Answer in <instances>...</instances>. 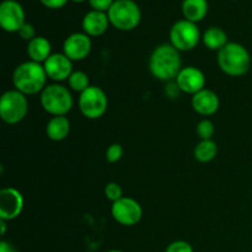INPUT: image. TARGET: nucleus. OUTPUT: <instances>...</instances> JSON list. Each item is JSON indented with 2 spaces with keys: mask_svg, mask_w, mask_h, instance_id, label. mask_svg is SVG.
I'll list each match as a JSON object with an SVG mask.
<instances>
[{
  "mask_svg": "<svg viewBox=\"0 0 252 252\" xmlns=\"http://www.w3.org/2000/svg\"><path fill=\"white\" fill-rule=\"evenodd\" d=\"M39 1H41V4L43 5V6L48 7V9L57 10L65 6L66 2H68L69 0H39Z\"/></svg>",
  "mask_w": 252,
  "mask_h": 252,
  "instance_id": "obj_29",
  "label": "nucleus"
},
{
  "mask_svg": "<svg viewBox=\"0 0 252 252\" xmlns=\"http://www.w3.org/2000/svg\"><path fill=\"white\" fill-rule=\"evenodd\" d=\"M105 196L112 203L117 202L123 197V189L117 182H108L105 186Z\"/></svg>",
  "mask_w": 252,
  "mask_h": 252,
  "instance_id": "obj_24",
  "label": "nucleus"
},
{
  "mask_svg": "<svg viewBox=\"0 0 252 252\" xmlns=\"http://www.w3.org/2000/svg\"><path fill=\"white\" fill-rule=\"evenodd\" d=\"M218 65L223 73L230 76H243L251 66V57L248 49L240 43L229 42L218 52Z\"/></svg>",
  "mask_w": 252,
  "mask_h": 252,
  "instance_id": "obj_3",
  "label": "nucleus"
},
{
  "mask_svg": "<svg viewBox=\"0 0 252 252\" xmlns=\"http://www.w3.org/2000/svg\"><path fill=\"white\" fill-rule=\"evenodd\" d=\"M191 105L198 115L208 117V116L214 115L219 110L220 101L214 91L209 90V89H203L192 96Z\"/></svg>",
  "mask_w": 252,
  "mask_h": 252,
  "instance_id": "obj_15",
  "label": "nucleus"
},
{
  "mask_svg": "<svg viewBox=\"0 0 252 252\" xmlns=\"http://www.w3.org/2000/svg\"><path fill=\"white\" fill-rule=\"evenodd\" d=\"M47 76L54 81L68 80L73 73V62L64 53H53L43 63Z\"/></svg>",
  "mask_w": 252,
  "mask_h": 252,
  "instance_id": "obj_14",
  "label": "nucleus"
},
{
  "mask_svg": "<svg viewBox=\"0 0 252 252\" xmlns=\"http://www.w3.org/2000/svg\"><path fill=\"white\" fill-rule=\"evenodd\" d=\"M52 44L46 37L36 36L27 43V56L30 61L43 64L52 56Z\"/></svg>",
  "mask_w": 252,
  "mask_h": 252,
  "instance_id": "obj_17",
  "label": "nucleus"
},
{
  "mask_svg": "<svg viewBox=\"0 0 252 252\" xmlns=\"http://www.w3.org/2000/svg\"><path fill=\"white\" fill-rule=\"evenodd\" d=\"M196 132L198 134V137L201 138V140H209L212 139V137L216 133V128H214V125L212 121L204 118V120L198 122V125L196 127Z\"/></svg>",
  "mask_w": 252,
  "mask_h": 252,
  "instance_id": "obj_23",
  "label": "nucleus"
},
{
  "mask_svg": "<svg viewBox=\"0 0 252 252\" xmlns=\"http://www.w3.org/2000/svg\"><path fill=\"white\" fill-rule=\"evenodd\" d=\"M217 153H218V145L212 139L201 140L193 150L194 159L203 164L212 161L217 157Z\"/></svg>",
  "mask_w": 252,
  "mask_h": 252,
  "instance_id": "obj_21",
  "label": "nucleus"
},
{
  "mask_svg": "<svg viewBox=\"0 0 252 252\" xmlns=\"http://www.w3.org/2000/svg\"><path fill=\"white\" fill-rule=\"evenodd\" d=\"M107 15L110 24L120 31L137 29L142 20L140 7L134 0H115Z\"/></svg>",
  "mask_w": 252,
  "mask_h": 252,
  "instance_id": "obj_4",
  "label": "nucleus"
},
{
  "mask_svg": "<svg viewBox=\"0 0 252 252\" xmlns=\"http://www.w3.org/2000/svg\"><path fill=\"white\" fill-rule=\"evenodd\" d=\"M70 133V122L65 116L51 118L46 126V134L53 142H62Z\"/></svg>",
  "mask_w": 252,
  "mask_h": 252,
  "instance_id": "obj_19",
  "label": "nucleus"
},
{
  "mask_svg": "<svg viewBox=\"0 0 252 252\" xmlns=\"http://www.w3.org/2000/svg\"><path fill=\"white\" fill-rule=\"evenodd\" d=\"M201 38V31L197 24L186 19L176 21L170 30V44L179 52L192 51L196 48Z\"/></svg>",
  "mask_w": 252,
  "mask_h": 252,
  "instance_id": "obj_7",
  "label": "nucleus"
},
{
  "mask_svg": "<svg viewBox=\"0 0 252 252\" xmlns=\"http://www.w3.org/2000/svg\"><path fill=\"white\" fill-rule=\"evenodd\" d=\"M24 196L19 189L6 187L0 191V219L5 221L14 220L24 209Z\"/></svg>",
  "mask_w": 252,
  "mask_h": 252,
  "instance_id": "obj_11",
  "label": "nucleus"
},
{
  "mask_svg": "<svg viewBox=\"0 0 252 252\" xmlns=\"http://www.w3.org/2000/svg\"><path fill=\"white\" fill-rule=\"evenodd\" d=\"M71 1H74V2H84V1H86V0H71Z\"/></svg>",
  "mask_w": 252,
  "mask_h": 252,
  "instance_id": "obj_33",
  "label": "nucleus"
},
{
  "mask_svg": "<svg viewBox=\"0 0 252 252\" xmlns=\"http://www.w3.org/2000/svg\"><path fill=\"white\" fill-rule=\"evenodd\" d=\"M111 214L118 224L123 226H133L140 221L143 217V208L139 202L130 197H122L112 203Z\"/></svg>",
  "mask_w": 252,
  "mask_h": 252,
  "instance_id": "obj_9",
  "label": "nucleus"
},
{
  "mask_svg": "<svg viewBox=\"0 0 252 252\" xmlns=\"http://www.w3.org/2000/svg\"><path fill=\"white\" fill-rule=\"evenodd\" d=\"M202 41L203 44L211 51H220L221 48L229 43L228 42V34L220 27H209L202 36Z\"/></svg>",
  "mask_w": 252,
  "mask_h": 252,
  "instance_id": "obj_20",
  "label": "nucleus"
},
{
  "mask_svg": "<svg viewBox=\"0 0 252 252\" xmlns=\"http://www.w3.org/2000/svg\"><path fill=\"white\" fill-rule=\"evenodd\" d=\"M181 69V56L172 44H160L150 54L149 70L158 80L170 81L176 79Z\"/></svg>",
  "mask_w": 252,
  "mask_h": 252,
  "instance_id": "obj_1",
  "label": "nucleus"
},
{
  "mask_svg": "<svg viewBox=\"0 0 252 252\" xmlns=\"http://www.w3.org/2000/svg\"><path fill=\"white\" fill-rule=\"evenodd\" d=\"M123 154H125V150L121 144H112L108 147V149L106 150V160H107L110 164H115V162L120 161L122 159Z\"/></svg>",
  "mask_w": 252,
  "mask_h": 252,
  "instance_id": "obj_25",
  "label": "nucleus"
},
{
  "mask_svg": "<svg viewBox=\"0 0 252 252\" xmlns=\"http://www.w3.org/2000/svg\"><path fill=\"white\" fill-rule=\"evenodd\" d=\"M208 9V0H184L181 5L185 19L194 24L202 21L207 16Z\"/></svg>",
  "mask_w": 252,
  "mask_h": 252,
  "instance_id": "obj_18",
  "label": "nucleus"
},
{
  "mask_svg": "<svg viewBox=\"0 0 252 252\" xmlns=\"http://www.w3.org/2000/svg\"><path fill=\"white\" fill-rule=\"evenodd\" d=\"M93 43L85 32H74L69 34L63 43V53L71 62L84 61L90 54Z\"/></svg>",
  "mask_w": 252,
  "mask_h": 252,
  "instance_id": "obj_12",
  "label": "nucleus"
},
{
  "mask_svg": "<svg viewBox=\"0 0 252 252\" xmlns=\"http://www.w3.org/2000/svg\"><path fill=\"white\" fill-rule=\"evenodd\" d=\"M165 252H194L193 248L189 243L185 240H176L172 241L167 248L165 249Z\"/></svg>",
  "mask_w": 252,
  "mask_h": 252,
  "instance_id": "obj_26",
  "label": "nucleus"
},
{
  "mask_svg": "<svg viewBox=\"0 0 252 252\" xmlns=\"http://www.w3.org/2000/svg\"><path fill=\"white\" fill-rule=\"evenodd\" d=\"M47 74L43 64L36 62H24L15 68L12 74V84L15 90L24 95H36L46 88Z\"/></svg>",
  "mask_w": 252,
  "mask_h": 252,
  "instance_id": "obj_2",
  "label": "nucleus"
},
{
  "mask_svg": "<svg viewBox=\"0 0 252 252\" xmlns=\"http://www.w3.org/2000/svg\"><path fill=\"white\" fill-rule=\"evenodd\" d=\"M108 107V98L105 91L98 86L86 89L79 97V108L83 116L89 120H97L102 117Z\"/></svg>",
  "mask_w": 252,
  "mask_h": 252,
  "instance_id": "obj_8",
  "label": "nucleus"
},
{
  "mask_svg": "<svg viewBox=\"0 0 252 252\" xmlns=\"http://www.w3.org/2000/svg\"><path fill=\"white\" fill-rule=\"evenodd\" d=\"M106 252H123V251L122 250H116V249H113V250H108Z\"/></svg>",
  "mask_w": 252,
  "mask_h": 252,
  "instance_id": "obj_32",
  "label": "nucleus"
},
{
  "mask_svg": "<svg viewBox=\"0 0 252 252\" xmlns=\"http://www.w3.org/2000/svg\"><path fill=\"white\" fill-rule=\"evenodd\" d=\"M69 88L76 93H84L86 89L90 88V79L86 73L81 70H76L71 73V75L68 79Z\"/></svg>",
  "mask_w": 252,
  "mask_h": 252,
  "instance_id": "obj_22",
  "label": "nucleus"
},
{
  "mask_svg": "<svg viewBox=\"0 0 252 252\" xmlns=\"http://www.w3.org/2000/svg\"><path fill=\"white\" fill-rule=\"evenodd\" d=\"M176 86L182 93L193 96L206 89V76L196 66H185L176 78Z\"/></svg>",
  "mask_w": 252,
  "mask_h": 252,
  "instance_id": "obj_13",
  "label": "nucleus"
},
{
  "mask_svg": "<svg viewBox=\"0 0 252 252\" xmlns=\"http://www.w3.org/2000/svg\"><path fill=\"white\" fill-rule=\"evenodd\" d=\"M0 252H17V250L14 248V245H11L7 241L1 240L0 241Z\"/></svg>",
  "mask_w": 252,
  "mask_h": 252,
  "instance_id": "obj_30",
  "label": "nucleus"
},
{
  "mask_svg": "<svg viewBox=\"0 0 252 252\" xmlns=\"http://www.w3.org/2000/svg\"><path fill=\"white\" fill-rule=\"evenodd\" d=\"M115 0H89V4L93 7V10H97V11L107 12Z\"/></svg>",
  "mask_w": 252,
  "mask_h": 252,
  "instance_id": "obj_28",
  "label": "nucleus"
},
{
  "mask_svg": "<svg viewBox=\"0 0 252 252\" xmlns=\"http://www.w3.org/2000/svg\"><path fill=\"white\" fill-rule=\"evenodd\" d=\"M83 30L88 36L98 37L102 36L108 29L110 19L107 12L97 11V10H90L86 12L83 19Z\"/></svg>",
  "mask_w": 252,
  "mask_h": 252,
  "instance_id": "obj_16",
  "label": "nucleus"
},
{
  "mask_svg": "<svg viewBox=\"0 0 252 252\" xmlns=\"http://www.w3.org/2000/svg\"><path fill=\"white\" fill-rule=\"evenodd\" d=\"M0 228H1V231H0V234H1V236H4L5 233H6V221L1 220V219H0Z\"/></svg>",
  "mask_w": 252,
  "mask_h": 252,
  "instance_id": "obj_31",
  "label": "nucleus"
},
{
  "mask_svg": "<svg viewBox=\"0 0 252 252\" xmlns=\"http://www.w3.org/2000/svg\"><path fill=\"white\" fill-rule=\"evenodd\" d=\"M17 34H19L20 37H21L22 39H25V41L30 42L32 41V39L36 37V30H34L33 25L29 24V22H26V24L24 25V26L21 27V29L19 30V32H17Z\"/></svg>",
  "mask_w": 252,
  "mask_h": 252,
  "instance_id": "obj_27",
  "label": "nucleus"
},
{
  "mask_svg": "<svg viewBox=\"0 0 252 252\" xmlns=\"http://www.w3.org/2000/svg\"><path fill=\"white\" fill-rule=\"evenodd\" d=\"M41 105L52 116H65L73 108V96L69 89L59 84L47 85L41 93Z\"/></svg>",
  "mask_w": 252,
  "mask_h": 252,
  "instance_id": "obj_5",
  "label": "nucleus"
},
{
  "mask_svg": "<svg viewBox=\"0 0 252 252\" xmlns=\"http://www.w3.org/2000/svg\"><path fill=\"white\" fill-rule=\"evenodd\" d=\"M25 10L16 0H4L0 4V26L4 31L14 33L26 24Z\"/></svg>",
  "mask_w": 252,
  "mask_h": 252,
  "instance_id": "obj_10",
  "label": "nucleus"
},
{
  "mask_svg": "<svg viewBox=\"0 0 252 252\" xmlns=\"http://www.w3.org/2000/svg\"><path fill=\"white\" fill-rule=\"evenodd\" d=\"M29 112V101L26 95L17 90L4 93L0 100V117L6 125H17Z\"/></svg>",
  "mask_w": 252,
  "mask_h": 252,
  "instance_id": "obj_6",
  "label": "nucleus"
}]
</instances>
